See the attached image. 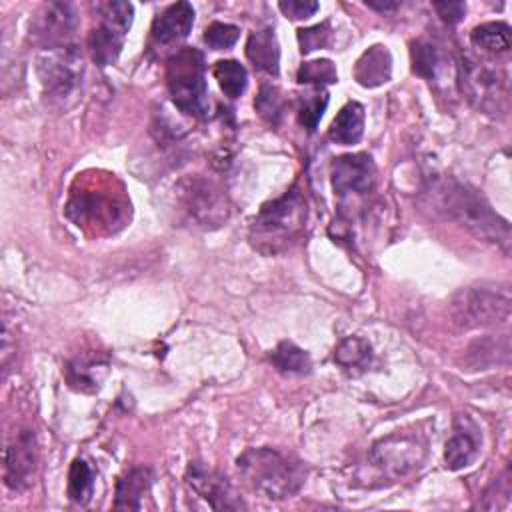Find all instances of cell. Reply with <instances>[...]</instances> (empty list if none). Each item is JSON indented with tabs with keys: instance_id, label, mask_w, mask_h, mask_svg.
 <instances>
[{
	"instance_id": "obj_1",
	"label": "cell",
	"mask_w": 512,
	"mask_h": 512,
	"mask_svg": "<svg viewBox=\"0 0 512 512\" xmlns=\"http://www.w3.org/2000/svg\"><path fill=\"white\" fill-rule=\"evenodd\" d=\"M424 204L434 214L470 230L482 240L496 242L504 248L510 244L508 222L474 188L456 178L432 180L424 190Z\"/></svg>"
},
{
	"instance_id": "obj_2",
	"label": "cell",
	"mask_w": 512,
	"mask_h": 512,
	"mask_svg": "<svg viewBox=\"0 0 512 512\" xmlns=\"http://www.w3.org/2000/svg\"><path fill=\"white\" fill-rule=\"evenodd\" d=\"M236 466L250 490L268 500L294 496L306 480V468L298 458L270 446L248 448L238 456Z\"/></svg>"
},
{
	"instance_id": "obj_3",
	"label": "cell",
	"mask_w": 512,
	"mask_h": 512,
	"mask_svg": "<svg viewBox=\"0 0 512 512\" xmlns=\"http://www.w3.org/2000/svg\"><path fill=\"white\" fill-rule=\"evenodd\" d=\"M306 202L298 188L266 202L254 218L250 238L254 246L266 254L280 252L294 242L304 230Z\"/></svg>"
},
{
	"instance_id": "obj_4",
	"label": "cell",
	"mask_w": 512,
	"mask_h": 512,
	"mask_svg": "<svg viewBox=\"0 0 512 512\" xmlns=\"http://www.w3.org/2000/svg\"><path fill=\"white\" fill-rule=\"evenodd\" d=\"M204 54L198 48H180L166 62V86L176 108L194 118H206L208 88H206Z\"/></svg>"
},
{
	"instance_id": "obj_5",
	"label": "cell",
	"mask_w": 512,
	"mask_h": 512,
	"mask_svg": "<svg viewBox=\"0 0 512 512\" xmlns=\"http://www.w3.org/2000/svg\"><path fill=\"white\" fill-rule=\"evenodd\" d=\"M460 88L468 102L486 114L504 112L508 106V74L488 56L462 54Z\"/></svg>"
},
{
	"instance_id": "obj_6",
	"label": "cell",
	"mask_w": 512,
	"mask_h": 512,
	"mask_svg": "<svg viewBox=\"0 0 512 512\" xmlns=\"http://www.w3.org/2000/svg\"><path fill=\"white\" fill-rule=\"evenodd\" d=\"M426 458V440L416 432H392L372 444L368 464L378 478L396 482L416 472Z\"/></svg>"
},
{
	"instance_id": "obj_7",
	"label": "cell",
	"mask_w": 512,
	"mask_h": 512,
	"mask_svg": "<svg viewBox=\"0 0 512 512\" xmlns=\"http://www.w3.org/2000/svg\"><path fill=\"white\" fill-rule=\"evenodd\" d=\"M452 320L460 328H484L504 324L510 318V296L494 288H464L450 304Z\"/></svg>"
},
{
	"instance_id": "obj_8",
	"label": "cell",
	"mask_w": 512,
	"mask_h": 512,
	"mask_svg": "<svg viewBox=\"0 0 512 512\" xmlns=\"http://www.w3.org/2000/svg\"><path fill=\"white\" fill-rule=\"evenodd\" d=\"M36 70L44 90L56 98H64L80 86L84 60L72 44L44 48L36 58Z\"/></svg>"
},
{
	"instance_id": "obj_9",
	"label": "cell",
	"mask_w": 512,
	"mask_h": 512,
	"mask_svg": "<svg viewBox=\"0 0 512 512\" xmlns=\"http://www.w3.org/2000/svg\"><path fill=\"white\" fill-rule=\"evenodd\" d=\"M126 202H122L114 192L108 190H80L72 192L66 214L76 226L94 228V230H112L114 224H120L126 216Z\"/></svg>"
},
{
	"instance_id": "obj_10",
	"label": "cell",
	"mask_w": 512,
	"mask_h": 512,
	"mask_svg": "<svg viewBox=\"0 0 512 512\" xmlns=\"http://www.w3.org/2000/svg\"><path fill=\"white\" fill-rule=\"evenodd\" d=\"M178 198L188 214L200 226H220L228 218L226 194L218 184L204 176H192L180 182Z\"/></svg>"
},
{
	"instance_id": "obj_11",
	"label": "cell",
	"mask_w": 512,
	"mask_h": 512,
	"mask_svg": "<svg viewBox=\"0 0 512 512\" xmlns=\"http://www.w3.org/2000/svg\"><path fill=\"white\" fill-rule=\"evenodd\" d=\"M332 188L340 198L346 196H364L374 188L376 166L370 154L356 152L334 158L332 168Z\"/></svg>"
},
{
	"instance_id": "obj_12",
	"label": "cell",
	"mask_w": 512,
	"mask_h": 512,
	"mask_svg": "<svg viewBox=\"0 0 512 512\" xmlns=\"http://www.w3.org/2000/svg\"><path fill=\"white\" fill-rule=\"evenodd\" d=\"M186 482L214 510L246 508L244 500L236 494L228 478L202 462H190L186 468Z\"/></svg>"
},
{
	"instance_id": "obj_13",
	"label": "cell",
	"mask_w": 512,
	"mask_h": 512,
	"mask_svg": "<svg viewBox=\"0 0 512 512\" xmlns=\"http://www.w3.org/2000/svg\"><path fill=\"white\" fill-rule=\"evenodd\" d=\"M38 462L36 438L32 430H20L4 450V484L22 492L34 482Z\"/></svg>"
},
{
	"instance_id": "obj_14",
	"label": "cell",
	"mask_w": 512,
	"mask_h": 512,
	"mask_svg": "<svg viewBox=\"0 0 512 512\" xmlns=\"http://www.w3.org/2000/svg\"><path fill=\"white\" fill-rule=\"evenodd\" d=\"M76 26H78V16L72 4L50 2V4H44L42 10L36 14V18L30 24V30L44 48H54V46L70 44V38Z\"/></svg>"
},
{
	"instance_id": "obj_15",
	"label": "cell",
	"mask_w": 512,
	"mask_h": 512,
	"mask_svg": "<svg viewBox=\"0 0 512 512\" xmlns=\"http://www.w3.org/2000/svg\"><path fill=\"white\" fill-rule=\"evenodd\" d=\"M194 24V8L188 2H176L164 8L152 22L150 46L166 48L184 40Z\"/></svg>"
},
{
	"instance_id": "obj_16",
	"label": "cell",
	"mask_w": 512,
	"mask_h": 512,
	"mask_svg": "<svg viewBox=\"0 0 512 512\" xmlns=\"http://www.w3.org/2000/svg\"><path fill=\"white\" fill-rule=\"evenodd\" d=\"M152 484V472L144 466H136L126 470L118 482H116V498L114 508L116 510H142L144 500L150 494Z\"/></svg>"
},
{
	"instance_id": "obj_17",
	"label": "cell",
	"mask_w": 512,
	"mask_h": 512,
	"mask_svg": "<svg viewBox=\"0 0 512 512\" xmlns=\"http://www.w3.org/2000/svg\"><path fill=\"white\" fill-rule=\"evenodd\" d=\"M392 74V56L386 46H370L354 66V78L364 88H376L390 80Z\"/></svg>"
},
{
	"instance_id": "obj_18",
	"label": "cell",
	"mask_w": 512,
	"mask_h": 512,
	"mask_svg": "<svg viewBox=\"0 0 512 512\" xmlns=\"http://www.w3.org/2000/svg\"><path fill=\"white\" fill-rule=\"evenodd\" d=\"M124 36H126L124 28H120L112 22L100 20V24L94 26L88 34V50H90L92 60L98 66L114 64L120 50H122Z\"/></svg>"
},
{
	"instance_id": "obj_19",
	"label": "cell",
	"mask_w": 512,
	"mask_h": 512,
	"mask_svg": "<svg viewBox=\"0 0 512 512\" xmlns=\"http://www.w3.org/2000/svg\"><path fill=\"white\" fill-rule=\"evenodd\" d=\"M108 372V360L106 358H90V356H78L70 360L64 368V376L70 384V388L92 394L100 388V382L104 380Z\"/></svg>"
},
{
	"instance_id": "obj_20",
	"label": "cell",
	"mask_w": 512,
	"mask_h": 512,
	"mask_svg": "<svg viewBox=\"0 0 512 512\" xmlns=\"http://www.w3.org/2000/svg\"><path fill=\"white\" fill-rule=\"evenodd\" d=\"M246 56L256 70L276 76L280 70V48L274 30L264 28L252 32L246 40Z\"/></svg>"
},
{
	"instance_id": "obj_21",
	"label": "cell",
	"mask_w": 512,
	"mask_h": 512,
	"mask_svg": "<svg viewBox=\"0 0 512 512\" xmlns=\"http://www.w3.org/2000/svg\"><path fill=\"white\" fill-rule=\"evenodd\" d=\"M364 134V106L358 102H348L340 108L330 124L328 136L336 144H358Z\"/></svg>"
},
{
	"instance_id": "obj_22",
	"label": "cell",
	"mask_w": 512,
	"mask_h": 512,
	"mask_svg": "<svg viewBox=\"0 0 512 512\" xmlns=\"http://www.w3.org/2000/svg\"><path fill=\"white\" fill-rule=\"evenodd\" d=\"M470 40L474 48H478L486 56L508 54L512 46L510 26L506 22H484L472 30Z\"/></svg>"
},
{
	"instance_id": "obj_23",
	"label": "cell",
	"mask_w": 512,
	"mask_h": 512,
	"mask_svg": "<svg viewBox=\"0 0 512 512\" xmlns=\"http://www.w3.org/2000/svg\"><path fill=\"white\" fill-rule=\"evenodd\" d=\"M334 360L348 374H360L368 368L372 360V348L364 338L348 336L338 342L334 350Z\"/></svg>"
},
{
	"instance_id": "obj_24",
	"label": "cell",
	"mask_w": 512,
	"mask_h": 512,
	"mask_svg": "<svg viewBox=\"0 0 512 512\" xmlns=\"http://www.w3.org/2000/svg\"><path fill=\"white\" fill-rule=\"evenodd\" d=\"M478 454V438L472 432L456 430L454 436L446 442L444 464L448 470H462L472 464Z\"/></svg>"
},
{
	"instance_id": "obj_25",
	"label": "cell",
	"mask_w": 512,
	"mask_h": 512,
	"mask_svg": "<svg viewBox=\"0 0 512 512\" xmlns=\"http://www.w3.org/2000/svg\"><path fill=\"white\" fill-rule=\"evenodd\" d=\"M272 364L282 374H308L312 368V360L306 350L296 346L290 340H282L270 354Z\"/></svg>"
},
{
	"instance_id": "obj_26",
	"label": "cell",
	"mask_w": 512,
	"mask_h": 512,
	"mask_svg": "<svg viewBox=\"0 0 512 512\" xmlns=\"http://www.w3.org/2000/svg\"><path fill=\"white\" fill-rule=\"evenodd\" d=\"M212 72H214V78L218 80L220 90L228 98H238L246 90L248 74H246V68L240 62H236V60H218L214 64Z\"/></svg>"
},
{
	"instance_id": "obj_27",
	"label": "cell",
	"mask_w": 512,
	"mask_h": 512,
	"mask_svg": "<svg viewBox=\"0 0 512 512\" xmlns=\"http://www.w3.org/2000/svg\"><path fill=\"white\" fill-rule=\"evenodd\" d=\"M94 492V474L90 466L76 458L68 472V496L78 504H86Z\"/></svg>"
},
{
	"instance_id": "obj_28",
	"label": "cell",
	"mask_w": 512,
	"mask_h": 512,
	"mask_svg": "<svg viewBox=\"0 0 512 512\" xmlns=\"http://www.w3.org/2000/svg\"><path fill=\"white\" fill-rule=\"evenodd\" d=\"M256 112L268 122V124H278L282 114H284V108H286V98L284 94L276 88V86H270V84H264L256 96Z\"/></svg>"
},
{
	"instance_id": "obj_29",
	"label": "cell",
	"mask_w": 512,
	"mask_h": 512,
	"mask_svg": "<svg viewBox=\"0 0 512 512\" xmlns=\"http://www.w3.org/2000/svg\"><path fill=\"white\" fill-rule=\"evenodd\" d=\"M474 348H478L480 354H470L474 358V366L480 370L488 368L490 364H498V362H508V354H510V344H508V336H502L500 340H480L474 344Z\"/></svg>"
},
{
	"instance_id": "obj_30",
	"label": "cell",
	"mask_w": 512,
	"mask_h": 512,
	"mask_svg": "<svg viewBox=\"0 0 512 512\" xmlns=\"http://www.w3.org/2000/svg\"><path fill=\"white\" fill-rule=\"evenodd\" d=\"M298 82L300 84H316V86H322V84H332L338 80V72H336V66L326 60V58H320V60H310V62H304L300 68H298V74H296Z\"/></svg>"
},
{
	"instance_id": "obj_31",
	"label": "cell",
	"mask_w": 512,
	"mask_h": 512,
	"mask_svg": "<svg viewBox=\"0 0 512 512\" xmlns=\"http://www.w3.org/2000/svg\"><path fill=\"white\" fill-rule=\"evenodd\" d=\"M326 106H328V94L324 90H316V92L306 94L300 102V108H298V122L310 132L316 130Z\"/></svg>"
},
{
	"instance_id": "obj_32",
	"label": "cell",
	"mask_w": 512,
	"mask_h": 512,
	"mask_svg": "<svg viewBox=\"0 0 512 512\" xmlns=\"http://www.w3.org/2000/svg\"><path fill=\"white\" fill-rule=\"evenodd\" d=\"M412 56V70L422 76V78H434L436 68H438V50L434 44L424 42V40H416L412 44L410 50Z\"/></svg>"
},
{
	"instance_id": "obj_33",
	"label": "cell",
	"mask_w": 512,
	"mask_h": 512,
	"mask_svg": "<svg viewBox=\"0 0 512 512\" xmlns=\"http://www.w3.org/2000/svg\"><path fill=\"white\" fill-rule=\"evenodd\" d=\"M240 36V28L234 24H226V22H212L206 30H204V42L212 48V50H226L232 44H236Z\"/></svg>"
},
{
	"instance_id": "obj_34",
	"label": "cell",
	"mask_w": 512,
	"mask_h": 512,
	"mask_svg": "<svg viewBox=\"0 0 512 512\" xmlns=\"http://www.w3.org/2000/svg\"><path fill=\"white\" fill-rule=\"evenodd\" d=\"M330 40V24L322 22L310 28H300L298 30V42H300V50L302 54H308L312 50L324 48Z\"/></svg>"
},
{
	"instance_id": "obj_35",
	"label": "cell",
	"mask_w": 512,
	"mask_h": 512,
	"mask_svg": "<svg viewBox=\"0 0 512 512\" xmlns=\"http://www.w3.org/2000/svg\"><path fill=\"white\" fill-rule=\"evenodd\" d=\"M278 8L282 10V14L286 18L304 20V18H310L318 10V2H314V0H288V2H280Z\"/></svg>"
},
{
	"instance_id": "obj_36",
	"label": "cell",
	"mask_w": 512,
	"mask_h": 512,
	"mask_svg": "<svg viewBox=\"0 0 512 512\" xmlns=\"http://www.w3.org/2000/svg\"><path fill=\"white\" fill-rule=\"evenodd\" d=\"M434 10L438 12V16L448 22V24H456L462 20L464 12H466V4L458 2V0H444V2H434L432 4Z\"/></svg>"
},
{
	"instance_id": "obj_37",
	"label": "cell",
	"mask_w": 512,
	"mask_h": 512,
	"mask_svg": "<svg viewBox=\"0 0 512 512\" xmlns=\"http://www.w3.org/2000/svg\"><path fill=\"white\" fill-rule=\"evenodd\" d=\"M366 6L372 10H378V12H390V10H396L400 6V2H396V0H366Z\"/></svg>"
}]
</instances>
